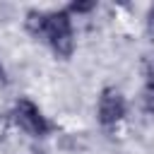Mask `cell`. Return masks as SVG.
Here are the masks:
<instances>
[{"label":"cell","instance_id":"cell-1","mask_svg":"<svg viewBox=\"0 0 154 154\" xmlns=\"http://www.w3.org/2000/svg\"><path fill=\"white\" fill-rule=\"evenodd\" d=\"M41 41L58 60H70L77 51V26L72 14L63 7H53L46 12V26Z\"/></svg>","mask_w":154,"mask_h":154},{"label":"cell","instance_id":"cell-2","mask_svg":"<svg viewBox=\"0 0 154 154\" xmlns=\"http://www.w3.org/2000/svg\"><path fill=\"white\" fill-rule=\"evenodd\" d=\"M7 123L31 140H48L55 132V123L31 96H17L7 111Z\"/></svg>","mask_w":154,"mask_h":154},{"label":"cell","instance_id":"cell-3","mask_svg":"<svg viewBox=\"0 0 154 154\" xmlns=\"http://www.w3.org/2000/svg\"><path fill=\"white\" fill-rule=\"evenodd\" d=\"M130 113V101L125 91L116 84H103L96 94L94 103V118L101 130H118Z\"/></svg>","mask_w":154,"mask_h":154},{"label":"cell","instance_id":"cell-4","mask_svg":"<svg viewBox=\"0 0 154 154\" xmlns=\"http://www.w3.org/2000/svg\"><path fill=\"white\" fill-rule=\"evenodd\" d=\"M46 12H48V10H41V7H29V10L22 14V26H24V31H26L31 38H36V41H41V36H43Z\"/></svg>","mask_w":154,"mask_h":154},{"label":"cell","instance_id":"cell-5","mask_svg":"<svg viewBox=\"0 0 154 154\" xmlns=\"http://www.w3.org/2000/svg\"><path fill=\"white\" fill-rule=\"evenodd\" d=\"M137 101H140L142 113L154 116V75H147L144 77V82L140 87V94H137Z\"/></svg>","mask_w":154,"mask_h":154},{"label":"cell","instance_id":"cell-6","mask_svg":"<svg viewBox=\"0 0 154 154\" xmlns=\"http://www.w3.org/2000/svg\"><path fill=\"white\" fill-rule=\"evenodd\" d=\"M65 10L72 14V19L77 22L79 17H89V14H94L96 10H99V2L96 0H72V2H67L65 5Z\"/></svg>","mask_w":154,"mask_h":154},{"label":"cell","instance_id":"cell-7","mask_svg":"<svg viewBox=\"0 0 154 154\" xmlns=\"http://www.w3.org/2000/svg\"><path fill=\"white\" fill-rule=\"evenodd\" d=\"M144 34L149 36V41H154V5H149L144 12Z\"/></svg>","mask_w":154,"mask_h":154},{"label":"cell","instance_id":"cell-8","mask_svg":"<svg viewBox=\"0 0 154 154\" xmlns=\"http://www.w3.org/2000/svg\"><path fill=\"white\" fill-rule=\"evenodd\" d=\"M7 79V70H5V63L0 60V82H5Z\"/></svg>","mask_w":154,"mask_h":154}]
</instances>
